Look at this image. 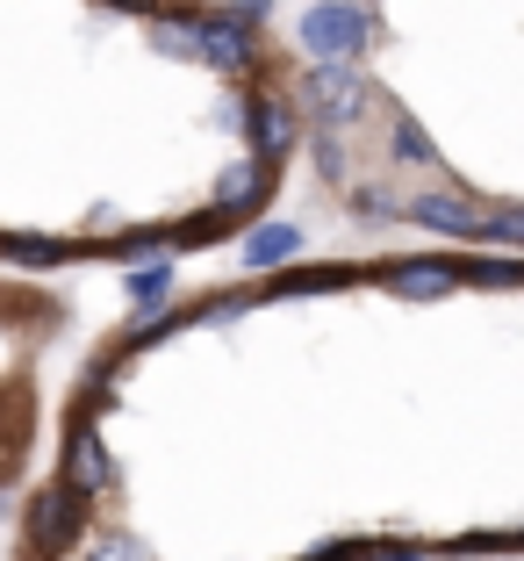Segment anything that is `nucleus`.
Returning a JSON list of instances; mask_svg holds the SVG:
<instances>
[{
  "instance_id": "7",
  "label": "nucleus",
  "mask_w": 524,
  "mask_h": 561,
  "mask_svg": "<svg viewBox=\"0 0 524 561\" xmlns=\"http://www.w3.org/2000/svg\"><path fill=\"white\" fill-rule=\"evenodd\" d=\"M352 209H366V216H388V209H395V195H388V187H360V195H352Z\"/></svg>"
},
{
  "instance_id": "5",
  "label": "nucleus",
  "mask_w": 524,
  "mask_h": 561,
  "mask_svg": "<svg viewBox=\"0 0 524 561\" xmlns=\"http://www.w3.org/2000/svg\"><path fill=\"white\" fill-rule=\"evenodd\" d=\"M395 288H403V296H445V288H453V274H445V266H403V274H395Z\"/></svg>"
},
{
  "instance_id": "4",
  "label": "nucleus",
  "mask_w": 524,
  "mask_h": 561,
  "mask_svg": "<svg viewBox=\"0 0 524 561\" xmlns=\"http://www.w3.org/2000/svg\"><path fill=\"white\" fill-rule=\"evenodd\" d=\"M66 518H72V496H44V504H36V547L66 540Z\"/></svg>"
},
{
  "instance_id": "3",
  "label": "nucleus",
  "mask_w": 524,
  "mask_h": 561,
  "mask_svg": "<svg viewBox=\"0 0 524 561\" xmlns=\"http://www.w3.org/2000/svg\"><path fill=\"white\" fill-rule=\"evenodd\" d=\"M101 482H108L101 439H94V432H80V439H72V490H101Z\"/></svg>"
},
{
  "instance_id": "8",
  "label": "nucleus",
  "mask_w": 524,
  "mask_h": 561,
  "mask_svg": "<svg viewBox=\"0 0 524 561\" xmlns=\"http://www.w3.org/2000/svg\"><path fill=\"white\" fill-rule=\"evenodd\" d=\"M259 137H266V145H288V116H280V108H266V116H259Z\"/></svg>"
},
{
  "instance_id": "6",
  "label": "nucleus",
  "mask_w": 524,
  "mask_h": 561,
  "mask_svg": "<svg viewBox=\"0 0 524 561\" xmlns=\"http://www.w3.org/2000/svg\"><path fill=\"white\" fill-rule=\"evenodd\" d=\"M302 245V238L295 231H259V238H252V266H266V260H280V252H295Z\"/></svg>"
},
{
  "instance_id": "1",
  "label": "nucleus",
  "mask_w": 524,
  "mask_h": 561,
  "mask_svg": "<svg viewBox=\"0 0 524 561\" xmlns=\"http://www.w3.org/2000/svg\"><path fill=\"white\" fill-rule=\"evenodd\" d=\"M360 36H366V22H360V8H345V0H324V8H310V15H302V44H310L324 66H338Z\"/></svg>"
},
{
  "instance_id": "2",
  "label": "nucleus",
  "mask_w": 524,
  "mask_h": 561,
  "mask_svg": "<svg viewBox=\"0 0 524 561\" xmlns=\"http://www.w3.org/2000/svg\"><path fill=\"white\" fill-rule=\"evenodd\" d=\"M310 101H316V116H324V123H352V116H360V87L345 80L338 66H324L310 80Z\"/></svg>"
}]
</instances>
